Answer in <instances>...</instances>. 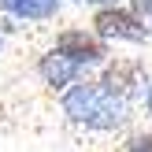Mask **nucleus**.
Listing matches in <instances>:
<instances>
[]
</instances>
